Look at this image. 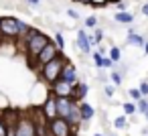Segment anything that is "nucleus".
Masks as SVG:
<instances>
[{"label": "nucleus", "mask_w": 148, "mask_h": 136, "mask_svg": "<svg viewBox=\"0 0 148 136\" xmlns=\"http://www.w3.org/2000/svg\"><path fill=\"white\" fill-rule=\"evenodd\" d=\"M49 43H51V39H49L43 31H39V29H35V27L29 31V35H27L25 39H21V41H18V45H21L23 53L29 57V63H31V65H35V61H37L39 53H41Z\"/></svg>", "instance_id": "f257e3e1"}, {"label": "nucleus", "mask_w": 148, "mask_h": 136, "mask_svg": "<svg viewBox=\"0 0 148 136\" xmlns=\"http://www.w3.org/2000/svg\"><path fill=\"white\" fill-rule=\"evenodd\" d=\"M67 61H69V59L65 57V53H61L57 59H53V61L47 63V65H43V67L39 69V77H41V81L47 83L49 87H51L55 81H59V79H61V73H63V67H65Z\"/></svg>", "instance_id": "f03ea898"}, {"label": "nucleus", "mask_w": 148, "mask_h": 136, "mask_svg": "<svg viewBox=\"0 0 148 136\" xmlns=\"http://www.w3.org/2000/svg\"><path fill=\"white\" fill-rule=\"evenodd\" d=\"M23 23L21 19L14 16H2V23H0V35L4 39H12V41H21L23 37Z\"/></svg>", "instance_id": "7ed1b4c3"}, {"label": "nucleus", "mask_w": 148, "mask_h": 136, "mask_svg": "<svg viewBox=\"0 0 148 136\" xmlns=\"http://www.w3.org/2000/svg\"><path fill=\"white\" fill-rule=\"evenodd\" d=\"M14 136H39V126H37V120H35L33 112L31 114L29 112H21Z\"/></svg>", "instance_id": "20e7f679"}, {"label": "nucleus", "mask_w": 148, "mask_h": 136, "mask_svg": "<svg viewBox=\"0 0 148 136\" xmlns=\"http://www.w3.org/2000/svg\"><path fill=\"white\" fill-rule=\"evenodd\" d=\"M49 136H75V126L65 118H55L49 122Z\"/></svg>", "instance_id": "39448f33"}, {"label": "nucleus", "mask_w": 148, "mask_h": 136, "mask_svg": "<svg viewBox=\"0 0 148 136\" xmlns=\"http://www.w3.org/2000/svg\"><path fill=\"white\" fill-rule=\"evenodd\" d=\"M61 53H63V51L57 47V43H55V41H51V43H49V45H47V47H45L41 53H39V57H37V61H35V65H33V67L39 71L43 65L51 63V61H53V59H57Z\"/></svg>", "instance_id": "423d86ee"}, {"label": "nucleus", "mask_w": 148, "mask_h": 136, "mask_svg": "<svg viewBox=\"0 0 148 136\" xmlns=\"http://www.w3.org/2000/svg\"><path fill=\"white\" fill-rule=\"evenodd\" d=\"M73 91H75V85H71V83H67L63 79L55 81L49 87V93H53L55 98H73Z\"/></svg>", "instance_id": "0eeeda50"}, {"label": "nucleus", "mask_w": 148, "mask_h": 136, "mask_svg": "<svg viewBox=\"0 0 148 136\" xmlns=\"http://www.w3.org/2000/svg\"><path fill=\"white\" fill-rule=\"evenodd\" d=\"M41 112L45 114V118L51 122V120H55V118H59V112H57V98L53 95V93H47V100H45V104L41 106Z\"/></svg>", "instance_id": "6e6552de"}, {"label": "nucleus", "mask_w": 148, "mask_h": 136, "mask_svg": "<svg viewBox=\"0 0 148 136\" xmlns=\"http://www.w3.org/2000/svg\"><path fill=\"white\" fill-rule=\"evenodd\" d=\"M77 100L75 98H57V112H59V118H65L69 120L71 116V110H73V104Z\"/></svg>", "instance_id": "1a4fd4ad"}, {"label": "nucleus", "mask_w": 148, "mask_h": 136, "mask_svg": "<svg viewBox=\"0 0 148 136\" xmlns=\"http://www.w3.org/2000/svg\"><path fill=\"white\" fill-rule=\"evenodd\" d=\"M61 79H63V81H67V83H71V85H77V83H79V73H77V67H75L71 61H67V63H65L63 73H61Z\"/></svg>", "instance_id": "9d476101"}, {"label": "nucleus", "mask_w": 148, "mask_h": 136, "mask_svg": "<svg viewBox=\"0 0 148 136\" xmlns=\"http://www.w3.org/2000/svg\"><path fill=\"white\" fill-rule=\"evenodd\" d=\"M75 47H77V51H81V53H89V51L93 49V47H91V43H89V35H87V31H85V29H79V31H77Z\"/></svg>", "instance_id": "9b49d317"}, {"label": "nucleus", "mask_w": 148, "mask_h": 136, "mask_svg": "<svg viewBox=\"0 0 148 136\" xmlns=\"http://www.w3.org/2000/svg\"><path fill=\"white\" fill-rule=\"evenodd\" d=\"M126 43H128V45H134V47H140V49H144L148 41H146V39H144L142 35L134 33L132 29H128V37H126Z\"/></svg>", "instance_id": "f8f14e48"}, {"label": "nucleus", "mask_w": 148, "mask_h": 136, "mask_svg": "<svg viewBox=\"0 0 148 136\" xmlns=\"http://www.w3.org/2000/svg\"><path fill=\"white\" fill-rule=\"evenodd\" d=\"M87 91H89V87H87V83H85V81H79V83L75 85V91H73V98H75L77 102H85V95H87Z\"/></svg>", "instance_id": "ddd939ff"}, {"label": "nucleus", "mask_w": 148, "mask_h": 136, "mask_svg": "<svg viewBox=\"0 0 148 136\" xmlns=\"http://www.w3.org/2000/svg\"><path fill=\"white\" fill-rule=\"evenodd\" d=\"M114 21L120 23V25H132V23H134V14H132L130 10H126V12H116V14H114Z\"/></svg>", "instance_id": "4468645a"}, {"label": "nucleus", "mask_w": 148, "mask_h": 136, "mask_svg": "<svg viewBox=\"0 0 148 136\" xmlns=\"http://www.w3.org/2000/svg\"><path fill=\"white\" fill-rule=\"evenodd\" d=\"M93 116H95L93 106H91V104H87V102H81V120H83V122H89Z\"/></svg>", "instance_id": "2eb2a0df"}, {"label": "nucleus", "mask_w": 148, "mask_h": 136, "mask_svg": "<svg viewBox=\"0 0 148 136\" xmlns=\"http://www.w3.org/2000/svg\"><path fill=\"white\" fill-rule=\"evenodd\" d=\"M122 110H124L126 116H134L138 112V104L136 102H126V104H122Z\"/></svg>", "instance_id": "dca6fc26"}, {"label": "nucleus", "mask_w": 148, "mask_h": 136, "mask_svg": "<svg viewBox=\"0 0 148 136\" xmlns=\"http://www.w3.org/2000/svg\"><path fill=\"white\" fill-rule=\"evenodd\" d=\"M108 55H110V59H112L114 63H120V59H122V51H120V47H116V45L110 47Z\"/></svg>", "instance_id": "f3484780"}, {"label": "nucleus", "mask_w": 148, "mask_h": 136, "mask_svg": "<svg viewBox=\"0 0 148 136\" xmlns=\"http://www.w3.org/2000/svg\"><path fill=\"white\" fill-rule=\"evenodd\" d=\"M138 104V112L146 118V122H148V98H142V100H138L136 102Z\"/></svg>", "instance_id": "a211bd4d"}, {"label": "nucleus", "mask_w": 148, "mask_h": 136, "mask_svg": "<svg viewBox=\"0 0 148 136\" xmlns=\"http://www.w3.org/2000/svg\"><path fill=\"white\" fill-rule=\"evenodd\" d=\"M103 61H106V55L99 53V51H95V53H93V63H95L97 69H103Z\"/></svg>", "instance_id": "6ab92c4d"}, {"label": "nucleus", "mask_w": 148, "mask_h": 136, "mask_svg": "<svg viewBox=\"0 0 148 136\" xmlns=\"http://www.w3.org/2000/svg\"><path fill=\"white\" fill-rule=\"evenodd\" d=\"M110 79H112V83H114V85H122V81H124V75H122L120 71L112 69V73H110Z\"/></svg>", "instance_id": "aec40b11"}, {"label": "nucleus", "mask_w": 148, "mask_h": 136, "mask_svg": "<svg viewBox=\"0 0 148 136\" xmlns=\"http://www.w3.org/2000/svg\"><path fill=\"white\" fill-rule=\"evenodd\" d=\"M114 126L118 128V130H124L126 126H128V116L124 114V116H118L116 120H114Z\"/></svg>", "instance_id": "412c9836"}, {"label": "nucleus", "mask_w": 148, "mask_h": 136, "mask_svg": "<svg viewBox=\"0 0 148 136\" xmlns=\"http://www.w3.org/2000/svg\"><path fill=\"white\" fill-rule=\"evenodd\" d=\"M0 136H8V124L2 118V112H0Z\"/></svg>", "instance_id": "4be33fe9"}, {"label": "nucleus", "mask_w": 148, "mask_h": 136, "mask_svg": "<svg viewBox=\"0 0 148 136\" xmlns=\"http://www.w3.org/2000/svg\"><path fill=\"white\" fill-rule=\"evenodd\" d=\"M85 27L87 29H97V16H87L85 19Z\"/></svg>", "instance_id": "5701e85b"}, {"label": "nucleus", "mask_w": 148, "mask_h": 136, "mask_svg": "<svg viewBox=\"0 0 148 136\" xmlns=\"http://www.w3.org/2000/svg\"><path fill=\"white\" fill-rule=\"evenodd\" d=\"M128 93H130V98H132L134 102H138V100H142V98H144V95H142V91H140L138 87H134V89H130Z\"/></svg>", "instance_id": "b1692460"}, {"label": "nucleus", "mask_w": 148, "mask_h": 136, "mask_svg": "<svg viewBox=\"0 0 148 136\" xmlns=\"http://www.w3.org/2000/svg\"><path fill=\"white\" fill-rule=\"evenodd\" d=\"M55 43H57V47H59L61 51L65 49V37H63L61 33H57V35H55Z\"/></svg>", "instance_id": "393cba45"}, {"label": "nucleus", "mask_w": 148, "mask_h": 136, "mask_svg": "<svg viewBox=\"0 0 148 136\" xmlns=\"http://www.w3.org/2000/svg\"><path fill=\"white\" fill-rule=\"evenodd\" d=\"M93 37H95V43H97V47H99V45H101V41H103V31L97 27V29H95V33H93Z\"/></svg>", "instance_id": "a878e982"}, {"label": "nucleus", "mask_w": 148, "mask_h": 136, "mask_svg": "<svg viewBox=\"0 0 148 136\" xmlns=\"http://www.w3.org/2000/svg\"><path fill=\"white\" fill-rule=\"evenodd\" d=\"M138 89H140V91H142V95L146 98V95H148V79H142V81H140V85H138Z\"/></svg>", "instance_id": "bb28decb"}, {"label": "nucleus", "mask_w": 148, "mask_h": 136, "mask_svg": "<svg viewBox=\"0 0 148 136\" xmlns=\"http://www.w3.org/2000/svg\"><path fill=\"white\" fill-rule=\"evenodd\" d=\"M103 93H106L108 98H114V93H116V85H110V83H108V85L103 87Z\"/></svg>", "instance_id": "cd10ccee"}, {"label": "nucleus", "mask_w": 148, "mask_h": 136, "mask_svg": "<svg viewBox=\"0 0 148 136\" xmlns=\"http://www.w3.org/2000/svg\"><path fill=\"white\" fill-rule=\"evenodd\" d=\"M116 8H118V12H126L128 10V0H120L116 4Z\"/></svg>", "instance_id": "c85d7f7f"}, {"label": "nucleus", "mask_w": 148, "mask_h": 136, "mask_svg": "<svg viewBox=\"0 0 148 136\" xmlns=\"http://www.w3.org/2000/svg\"><path fill=\"white\" fill-rule=\"evenodd\" d=\"M91 4H93V6H97V8H103V6H106V4H110V2H108V0H91Z\"/></svg>", "instance_id": "c756f323"}, {"label": "nucleus", "mask_w": 148, "mask_h": 136, "mask_svg": "<svg viewBox=\"0 0 148 136\" xmlns=\"http://www.w3.org/2000/svg\"><path fill=\"white\" fill-rule=\"evenodd\" d=\"M67 14H69L71 19H79V12H77V10H73V8H69V10H67Z\"/></svg>", "instance_id": "7c9ffc66"}, {"label": "nucleus", "mask_w": 148, "mask_h": 136, "mask_svg": "<svg viewBox=\"0 0 148 136\" xmlns=\"http://www.w3.org/2000/svg\"><path fill=\"white\" fill-rule=\"evenodd\" d=\"M140 10H142V14H144V16H148V2H144Z\"/></svg>", "instance_id": "2f4dec72"}, {"label": "nucleus", "mask_w": 148, "mask_h": 136, "mask_svg": "<svg viewBox=\"0 0 148 136\" xmlns=\"http://www.w3.org/2000/svg\"><path fill=\"white\" fill-rule=\"evenodd\" d=\"M73 2H77V4H83V6H87V4H91V0H73Z\"/></svg>", "instance_id": "473e14b6"}, {"label": "nucleus", "mask_w": 148, "mask_h": 136, "mask_svg": "<svg viewBox=\"0 0 148 136\" xmlns=\"http://www.w3.org/2000/svg\"><path fill=\"white\" fill-rule=\"evenodd\" d=\"M39 2H41V0H29V4H33V6H37Z\"/></svg>", "instance_id": "72a5a7b5"}, {"label": "nucleus", "mask_w": 148, "mask_h": 136, "mask_svg": "<svg viewBox=\"0 0 148 136\" xmlns=\"http://www.w3.org/2000/svg\"><path fill=\"white\" fill-rule=\"evenodd\" d=\"M108 2H110V4H118V2H120V0H108Z\"/></svg>", "instance_id": "f704fd0d"}, {"label": "nucleus", "mask_w": 148, "mask_h": 136, "mask_svg": "<svg viewBox=\"0 0 148 136\" xmlns=\"http://www.w3.org/2000/svg\"><path fill=\"white\" fill-rule=\"evenodd\" d=\"M144 53H146V55H148V43H146V47H144Z\"/></svg>", "instance_id": "c9c22d12"}, {"label": "nucleus", "mask_w": 148, "mask_h": 136, "mask_svg": "<svg viewBox=\"0 0 148 136\" xmlns=\"http://www.w3.org/2000/svg\"><path fill=\"white\" fill-rule=\"evenodd\" d=\"M93 136H103V134H99V132H95V134H93Z\"/></svg>", "instance_id": "e433bc0d"}, {"label": "nucleus", "mask_w": 148, "mask_h": 136, "mask_svg": "<svg viewBox=\"0 0 148 136\" xmlns=\"http://www.w3.org/2000/svg\"><path fill=\"white\" fill-rule=\"evenodd\" d=\"M112 136H114V134H112Z\"/></svg>", "instance_id": "4c0bfd02"}]
</instances>
